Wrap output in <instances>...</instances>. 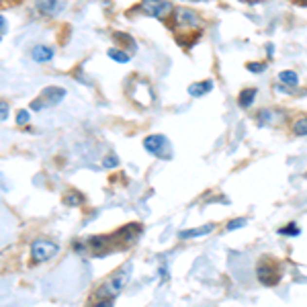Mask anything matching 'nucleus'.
I'll return each instance as SVG.
<instances>
[{
    "label": "nucleus",
    "instance_id": "nucleus-1",
    "mask_svg": "<svg viewBox=\"0 0 307 307\" xmlns=\"http://www.w3.org/2000/svg\"><path fill=\"white\" fill-rule=\"evenodd\" d=\"M129 279H131V264H125L119 271H115L107 281L101 283V287H98L94 297H92V301L98 303V301H113V299H117V297L121 295V291L127 287V283H129Z\"/></svg>",
    "mask_w": 307,
    "mask_h": 307
},
{
    "label": "nucleus",
    "instance_id": "nucleus-2",
    "mask_svg": "<svg viewBox=\"0 0 307 307\" xmlns=\"http://www.w3.org/2000/svg\"><path fill=\"white\" fill-rule=\"evenodd\" d=\"M172 23H174V33L176 37H181L182 33L189 35L191 31H201V18L195 11L184 6H178L172 11Z\"/></svg>",
    "mask_w": 307,
    "mask_h": 307
},
{
    "label": "nucleus",
    "instance_id": "nucleus-3",
    "mask_svg": "<svg viewBox=\"0 0 307 307\" xmlns=\"http://www.w3.org/2000/svg\"><path fill=\"white\" fill-rule=\"evenodd\" d=\"M66 96V88L62 86H47L41 90L37 98H33L29 108H33V111H43V108H52L55 107L57 103H62V98Z\"/></svg>",
    "mask_w": 307,
    "mask_h": 307
},
{
    "label": "nucleus",
    "instance_id": "nucleus-4",
    "mask_svg": "<svg viewBox=\"0 0 307 307\" xmlns=\"http://www.w3.org/2000/svg\"><path fill=\"white\" fill-rule=\"evenodd\" d=\"M144 147L150 154H154L156 158L160 160H170L172 158V145L168 142V137L162 133H156V135H147L144 140Z\"/></svg>",
    "mask_w": 307,
    "mask_h": 307
},
{
    "label": "nucleus",
    "instance_id": "nucleus-5",
    "mask_svg": "<svg viewBox=\"0 0 307 307\" xmlns=\"http://www.w3.org/2000/svg\"><path fill=\"white\" fill-rule=\"evenodd\" d=\"M59 252V246L52 240H35L31 244V256L33 262H47Z\"/></svg>",
    "mask_w": 307,
    "mask_h": 307
},
{
    "label": "nucleus",
    "instance_id": "nucleus-6",
    "mask_svg": "<svg viewBox=\"0 0 307 307\" xmlns=\"http://www.w3.org/2000/svg\"><path fill=\"white\" fill-rule=\"evenodd\" d=\"M256 276H258V281L264 287H274L276 283L281 281V271H279V266H276L274 262L264 260V262L258 264V269H256Z\"/></svg>",
    "mask_w": 307,
    "mask_h": 307
},
{
    "label": "nucleus",
    "instance_id": "nucleus-7",
    "mask_svg": "<svg viewBox=\"0 0 307 307\" xmlns=\"http://www.w3.org/2000/svg\"><path fill=\"white\" fill-rule=\"evenodd\" d=\"M140 11L147 17H156V18H164L166 15H170L174 8L170 2H164V0H142L140 2Z\"/></svg>",
    "mask_w": 307,
    "mask_h": 307
},
{
    "label": "nucleus",
    "instance_id": "nucleus-8",
    "mask_svg": "<svg viewBox=\"0 0 307 307\" xmlns=\"http://www.w3.org/2000/svg\"><path fill=\"white\" fill-rule=\"evenodd\" d=\"M142 234V225L140 223H129L121 227L119 232H115V235H119L121 240H119V246H125V244H133L137 240V235Z\"/></svg>",
    "mask_w": 307,
    "mask_h": 307
},
{
    "label": "nucleus",
    "instance_id": "nucleus-9",
    "mask_svg": "<svg viewBox=\"0 0 307 307\" xmlns=\"http://www.w3.org/2000/svg\"><path fill=\"white\" fill-rule=\"evenodd\" d=\"M37 8H39V13H41V15L57 17L66 8V0H39Z\"/></svg>",
    "mask_w": 307,
    "mask_h": 307
},
{
    "label": "nucleus",
    "instance_id": "nucleus-10",
    "mask_svg": "<svg viewBox=\"0 0 307 307\" xmlns=\"http://www.w3.org/2000/svg\"><path fill=\"white\" fill-rule=\"evenodd\" d=\"M31 55H33L35 62H39V64H41V62H52V59H54V49L47 47V45H35Z\"/></svg>",
    "mask_w": 307,
    "mask_h": 307
},
{
    "label": "nucleus",
    "instance_id": "nucleus-11",
    "mask_svg": "<svg viewBox=\"0 0 307 307\" xmlns=\"http://www.w3.org/2000/svg\"><path fill=\"white\" fill-rule=\"evenodd\" d=\"M213 88V82L211 80H205V82H195V84H191L189 86V94L191 96H203V94H207Z\"/></svg>",
    "mask_w": 307,
    "mask_h": 307
},
{
    "label": "nucleus",
    "instance_id": "nucleus-12",
    "mask_svg": "<svg viewBox=\"0 0 307 307\" xmlns=\"http://www.w3.org/2000/svg\"><path fill=\"white\" fill-rule=\"evenodd\" d=\"M215 230L213 223H207V225H201V227H195V230H184L181 232V237H199V235H207Z\"/></svg>",
    "mask_w": 307,
    "mask_h": 307
},
{
    "label": "nucleus",
    "instance_id": "nucleus-13",
    "mask_svg": "<svg viewBox=\"0 0 307 307\" xmlns=\"http://www.w3.org/2000/svg\"><path fill=\"white\" fill-rule=\"evenodd\" d=\"M256 88H244V90L240 92V98H237V103H240L242 108H248L252 103H254V98H256Z\"/></svg>",
    "mask_w": 307,
    "mask_h": 307
},
{
    "label": "nucleus",
    "instance_id": "nucleus-14",
    "mask_svg": "<svg viewBox=\"0 0 307 307\" xmlns=\"http://www.w3.org/2000/svg\"><path fill=\"white\" fill-rule=\"evenodd\" d=\"M279 82L285 84V86H289V88H295L297 84H299V76H297L293 70H283L279 74Z\"/></svg>",
    "mask_w": 307,
    "mask_h": 307
},
{
    "label": "nucleus",
    "instance_id": "nucleus-15",
    "mask_svg": "<svg viewBox=\"0 0 307 307\" xmlns=\"http://www.w3.org/2000/svg\"><path fill=\"white\" fill-rule=\"evenodd\" d=\"M64 203L68 207H78V205H82L84 203V195L82 193H78V191H72L70 195H66L64 197Z\"/></svg>",
    "mask_w": 307,
    "mask_h": 307
},
{
    "label": "nucleus",
    "instance_id": "nucleus-16",
    "mask_svg": "<svg viewBox=\"0 0 307 307\" xmlns=\"http://www.w3.org/2000/svg\"><path fill=\"white\" fill-rule=\"evenodd\" d=\"M107 55L111 57V59H115L117 64H127V62H129V55H127L125 52H121V49H117V47H111V49H108Z\"/></svg>",
    "mask_w": 307,
    "mask_h": 307
},
{
    "label": "nucleus",
    "instance_id": "nucleus-17",
    "mask_svg": "<svg viewBox=\"0 0 307 307\" xmlns=\"http://www.w3.org/2000/svg\"><path fill=\"white\" fill-rule=\"evenodd\" d=\"M274 111L272 108H262V111L258 113V123L260 125H272L274 123Z\"/></svg>",
    "mask_w": 307,
    "mask_h": 307
},
{
    "label": "nucleus",
    "instance_id": "nucleus-18",
    "mask_svg": "<svg viewBox=\"0 0 307 307\" xmlns=\"http://www.w3.org/2000/svg\"><path fill=\"white\" fill-rule=\"evenodd\" d=\"M293 133L295 135H307V115L305 117H299L297 121L293 123Z\"/></svg>",
    "mask_w": 307,
    "mask_h": 307
},
{
    "label": "nucleus",
    "instance_id": "nucleus-19",
    "mask_svg": "<svg viewBox=\"0 0 307 307\" xmlns=\"http://www.w3.org/2000/svg\"><path fill=\"white\" fill-rule=\"evenodd\" d=\"M113 39H117V41H125L123 45H127L129 49H135V41H133V39H131L129 35H127V33H115Z\"/></svg>",
    "mask_w": 307,
    "mask_h": 307
},
{
    "label": "nucleus",
    "instance_id": "nucleus-20",
    "mask_svg": "<svg viewBox=\"0 0 307 307\" xmlns=\"http://www.w3.org/2000/svg\"><path fill=\"white\" fill-rule=\"evenodd\" d=\"M246 223H248V219H246V217H240V219H232L230 223L225 225V230L232 232V230H237V227H244Z\"/></svg>",
    "mask_w": 307,
    "mask_h": 307
},
{
    "label": "nucleus",
    "instance_id": "nucleus-21",
    "mask_svg": "<svg viewBox=\"0 0 307 307\" xmlns=\"http://www.w3.org/2000/svg\"><path fill=\"white\" fill-rule=\"evenodd\" d=\"M103 166H105V168H117V166H119V158H117L115 154H108V156H105Z\"/></svg>",
    "mask_w": 307,
    "mask_h": 307
},
{
    "label": "nucleus",
    "instance_id": "nucleus-22",
    "mask_svg": "<svg viewBox=\"0 0 307 307\" xmlns=\"http://www.w3.org/2000/svg\"><path fill=\"white\" fill-rule=\"evenodd\" d=\"M279 234L281 235H299V227L291 223V225H287V227H281Z\"/></svg>",
    "mask_w": 307,
    "mask_h": 307
},
{
    "label": "nucleus",
    "instance_id": "nucleus-23",
    "mask_svg": "<svg viewBox=\"0 0 307 307\" xmlns=\"http://www.w3.org/2000/svg\"><path fill=\"white\" fill-rule=\"evenodd\" d=\"M246 68H248L250 72H254V74H260V72H264V70H266V66H264V64H258V62H250V64H246Z\"/></svg>",
    "mask_w": 307,
    "mask_h": 307
},
{
    "label": "nucleus",
    "instance_id": "nucleus-24",
    "mask_svg": "<svg viewBox=\"0 0 307 307\" xmlns=\"http://www.w3.org/2000/svg\"><path fill=\"white\" fill-rule=\"evenodd\" d=\"M29 123V111H18V115H17V125H27Z\"/></svg>",
    "mask_w": 307,
    "mask_h": 307
},
{
    "label": "nucleus",
    "instance_id": "nucleus-25",
    "mask_svg": "<svg viewBox=\"0 0 307 307\" xmlns=\"http://www.w3.org/2000/svg\"><path fill=\"white\" fill-rule=\"evenodd\" d=\"M0 119H2V121H6V119H8V107H6V103H2V111H0Z\"/></svg>",
    "mask_w": 307,
    "mask_h": 307
},
{
    "label": "nucleus",
    "instance_id": "nucleus-26",
    "mask_svg": "<svg viewBox=\"0 0 307 307\" xmlns=\"http://www.w3.org/2000/svg\"><path fill=\"white\" fill-rule=\"evenodd\" d=\"M0 25H2V29H0V33H2V37L6 35V17L2 15V17H0Z\"/></svg>",
    "mask_w": 307,
    "mask_h": 307
},
{
    "label": "nucleus",
    "instance_id": "nucleus-27",
    "mask_svg": "<svg viewBox=\"0 0 307 307\" xmlns=\"http://www.w3.org/2000/svg\"><path fill=\"white\" fill-rule=\"evenodd\" d=\"M250 2H262V0H250Z\"/></svg>",
    "mask_w": 307,
    "mask_h": 307
},
{
    "label": "nucleus",
    "instance_id": "nucleus-28",
    "mask_svg": "<svg viewBox=\"0 0 307 307\" xmlns=\"http://www.w3.org/2000/svg\"><path fill=\"white\" fill-rule=\"evenodd\" d=\"M299 2H303V4H307V0H299Z\"/></svg>",
    "mask_w": 307,
    "mask_h": 307
}]
</instances>
